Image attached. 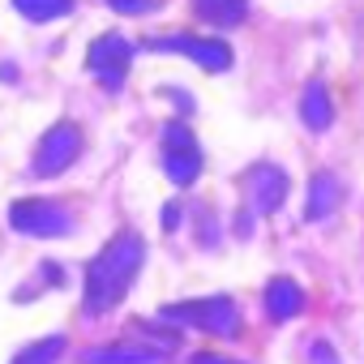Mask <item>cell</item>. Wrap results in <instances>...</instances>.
<instances>
[{
    "label": "cell",
    "mask_w": 364,
    "mask_h": 364,
    "mask_svg": "<svg viewBox=\"0 0 364 364\" xmlns=\"http://www.w3.org/2000/svg\"><path fill=\"white\" fill-rule=\"evenodd\" d=\"M141 266H146V240H141L133 228L116 232V236L86 262L82 309H86V313H107V309H116V304L129 296L133 279L141 274Z\"/></svg>",
    "instance_id": "6da1fadb"
},
{
    "label": "cell",
    "mask_w": 364,
    "mask_h": 364,
    "mask_svg": "<svg viewBox=\"0 0 364 364\" xmlns=\"http://www.w3.org/2000/svg\"><path fill=\"white\" fill-rule=\"evenodd\" d=\"M163 317L176 326H193V330H206V334H219V338H236L245 330V317H240V304L232 296H198V300H180V304H167Z\"/></svg>",
    "instance_id": "7a4b0ae2"
},
{
    "label": "cell",
    "mask_w": 364,
    "mask_h": 364,
    "mask_svg": "<svg viewBox=\"0 0 364 364\" xmlns=\"http://www.w3.org/2000/svg\"><path fill=\"white\" fill-rule=\"evenodd\" d=\"M206 159H202V146L193 137V129L185 120H171L163 124V171L176 189H189L198 185V176H202Z\"/></svg>",
    "instance_id": "3957f363"
},
{
    "label": "cell",
    "mask_w": 364,
    "mask_h": 364,
    "mask_svg": "<svg viewBox=\"0 0 364 364\" xmlns=\"http://www.w3.org/2000/svg\"><path fill=\"white\" fill-rule=\"evenodd\" d=\"M9 228L22 236H39V240H56L73 232V219L60 202L52 198H18L9 206Z\"/></svg>",
    "instance_id": "277c9868"
},
{
    "label": "cell",
    "mask_w": 364,
    "mask_h": 364,
    "mask_svg": "<svg viewBox=\"0 0 364 364\" xmlns=\"http://www.w3.org/2000/svg\"><path fill=\"white\" fill-rule=\"evenodd\" d=\"M146 52H167V56H189L193 65H202L206 73H228L232 69V48L223 39H202V35H185V31H176V35H154L141 43Z\"/></svg>",
    "instance_id": "5b68a950"
},
{
    "label": "cell",
    "mask_w": 364,
    "mask_h": 364,
    "mask_svg": "<svg viewBox=\"0 0 364 364\" xmlns=\"http://www.w3.org/2000/svg\"><path fill=\"white\" fill-rule=\"evenodd\" d=\"M77 154H82V129H77V124H69V120H60V124H52V129L39 137L31 167H35V176L52 180V176L69 171Z\"/></svg>",
    "instance_id": "8992f818"
},
{
    "label": "cell",
    "mask_w": 364,
    "mask_h": 364,
    "mask_svg": "<svg viewBox=\"0 0 364 364\" xmlns=\"http://www.w3.org/2000/svg\"><path fill=\"white\" fill-rule=\"evenodd\" d=\"M129 65H133V43L120 39V35H99L86 52V69L103 77V86L116 95L124 90V77H129Z\"/></svg>",
    "instance_id": "52a82bcc"
},
{
    "label": "cell",
    "mask_w": 364,
    "mask_h": 364,
    "mask_svg": "<svg viewBox=\"0 0 364 364\" xmlns=\"http://www.w3.org/2000/svg\"><path fill=\"white\" fill-rule=\"evenodd\" d=\"M240 185L253 202L257 215H274L283 202H287V171L274 167V163H253L245 176H240Z\"/></svg>",
    "instance_id": "ba28073f"
},
{
    "label": "cell",
    "mask_w": 364,
    "mask_h": 364,
    "mask_svg": "<svg viewBox=\"0 0 364 364\" xmlns=\"http://www.w3.org/2000/svg\"><path fill=\"white\" fill-rule=\"evenodd\" d=\"M82 364H167V351L150 343H112V347L82 351Z\"/></svg>",
    "instance_id": "9c48e42d"
},
{
    "label": "cell",
    "mask_w": 364,
    "mask_h": 364,
    "mask_svg": "<svg viewBox=\"0 0 364 364\" xmlns=\"http://www.w3.org/2000/svg\"><path fill=\"white\" fill-rule=\"evenodd\" d=\"M338 202H343L338 176H334V171H313V180H309V202H304V219H309V223H321V219H330V215L338 210Z\"/></svg>",
    "instance_id": "30bf717a"
},
{
    "label": "cell",
    "mask_w": 364,
    "mask_h": 364,
    "mask_svg": "<svg viewBox=\"0 0 364 364\" xmlns=\"http://www.w3.org/2000/svg\"><path fill=\"white\" fill-rule=\"evenodd\" d=\"M296 313H304V287L296 279H270V287H266V317L270 321H291Z\"/></svg>",
    "instance_id": "8fae6325"
},
{
    "label": "cell",
    "mask_w": 364,
    "mask_h": 364,
    "mask_svg": "<svg viewBox=\"0 0 364 364\" xmlns=\"http://www.w3.org/2000/svg\"><path fill=\"white\" fill-rule=\"evenodd\" d=\"M300 120L313 129V133H326L330 124H334V103H330V90H326V82H309L304 86V95H300Z\"/></svg>",
    "instance_id": "7c38bea8"
},
{
    "label": "cell",
    "mask_w": 364,
    "mask_h": 364,
    "mask_svg": "<svg viewBox=\"0 0 364 364\" xmlns=\"http://www.w3.org/2000/svg\"><path fill=\"white\" fill-rule=\"evenodd\" d=\"M193 14L202 22H210V26L232 31V26H240L249 18V0H193Z\"/></svg>",
    "instance_id": "4fadbf2b"
},
{
    "label": "cell",
    "mask_w": 364,
    "mask_h": 364,
    "mask_svg": "<svg viewBox=\"0 0 364 364\" xmlns=\"http://www.w3.org/2000/svg\"><path fill=\"white\" fill-rule=\"evenodd\" d=\"M65 334H48V338H39V343H31V347H22L18 355H14V364H56L60 355H65Z\"/></svg>",
    "instance_id": "5bb4252c"
},
{
    "label": "cell",
    "mask_w": 364,
    "mask_h": 364,
    "mask_svg": "<svg viewBox=\"0 0 364 364\" xmlns=\"http://www.w3.org/2000/svg\"><path fill=\"white\" fill-rule=\"evenodd\" d=\"M14 9L26 18V22H56L73 9V0H14Z\"/></svg>",
    "instance_id": "9a60e30c"
},
{
    "label": "cell",
    "mask_w": 364,
    "mask_h": 364,
    "mask_svg": "<svg viewBox=\"0 0 364 364\" xmlns=\"http://www.w3.org/2000/svg\"><path fill=\"white\" fill-rule=\"evenodd\" d=\"M112 14H129V18H141V14H154L159 0H103Z\"/></svg>",
    "instance_id": "2e32d148"
},
{
    "label": "cell",
    "mask_w": 364,
    "mask_h": 364,
    "mask_svg": "<svg viewBox=\"0 0 364 364\" xmlns=\"http://www.w3.org/2000/svg\"><path fill=\"white\" fill-rule=\"evenodd\" d=\"M189 364H245V360H232V355H219V351H198Z\"/></svg>",
    "instance_id": "e0dca14e"
},
{
    "label": "cell",
    "mask_w": 364,
    "mask_h": 364,
    "mask_svg": "<svg viewBox=\"0 0 364 364\" xmlns=\"http://www.w3.org/2000/svg\"><path fill=\"white\" fill-rule=\"evenodd\" d=\"M236 236H240V240L253 236V210H240V215H236Z\"/></svg>",
    "instance_id": "ac0fdd59"
},
{
    "label": "cell",
    "mask_w": 364,
    "mask_h": 364,
    "mask_svg": "<svg viewBox=\"0 0 364 364\" xmlns=\"http://www.w3.org/2000/svg\"><path fill=\"white\" fill-rule=\"evenodd\" d=\"M176 228H180V206L167 202V206H163V232H176Z\"/></svg>",
    "instance_id": "d6986e66"
},
{
    "label": "cell",
    "mask_w": 364,
    "mask_h": 364,
    "mask_svg": "<svg viewBox=\"0 0 364 364\" xmlns=\"http://www.w3.org/2000/svg\"><path fill=\"white\" fill-rule=\"evenodd\" d=\"M334 364H338V360H334Z\"/></svg>",
    "instance_id": "ffe728a7"
}]
</instances>
